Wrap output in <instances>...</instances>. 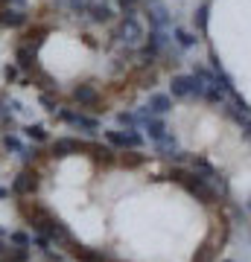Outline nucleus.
<instances>
[{
	"label": "nucleus",
	"instance_id": "18",
	"mask_svg": "<svg viewBox=\"0 0 251 262\" xmlns=\"http://www.w3.org/2000/svg\"><path fill=\"white\" fill-rule=\"evenodd\" d=\"M120 15H138V9L143 6V0H114Z\"/></svg>",
	"mask_w": 251,
	"mask_h": 262
},
{
	"label": "nucleus",
	"instance_id": "21",
	"mask_svg": "<svg viewBox=\"0 0 251 262\" xmlns=\"http://www.w3.org/2000/svg\"><path fill=\"white\" fill-rule=\"evenodd\" d=\"M143 3H146V6H152V3H161V0H143Z\"/></svg>",
	"mask_w": 251,
	"mask_h": 262
},
{
	"label": "nucleus",
	"instance_id": "6",
	"mask_svg": "<svg viewBox=\"0 0 251 262\" xmlns=\"http://www.w3.org/2000/svg\"><path fill=\"white\" fill-rule=\"evenodd\" d=\"M114 15H117L114 6L105 0V3H91L82 18L88 20V24H93V27H105V24H111V20H114Z\"/></svg>",
	"mask_w": 251,
	"mask_h": 262
},
{
	"label": "nucleus",
	"instance_id": "14",
	"mask_svg": "<svg viewBox=\"0 0 251 262\" xmlns=\"http://www.w3.org/2000/svg\"><path fill=\"white\" fill-rule=\"evenodd\" d=\"M207 20H210V3H199L196 6V12H193V27H196V32L199 35H205L207 32Z\"/></svg>",
	"mask_w": 251,
	"mask_h": 262
},
{
	"label": "nucleus",
	"instance_id": "3",
	"mask_svg": "<svg viewBox=\"0 0 251 262\" xmlns=\"http://www.w3.org/2000/svg\"><path fill=\"white\" fill-rule=\"evenodd\" d=\"M103 140L120 151H138L146 143V137L140 134V128H108L103 131Z\"/></svg>",
	"mask_w": 251,
	"mask_h": 262
},
{
	"label": "nucleus",
	"instance_id": "2",
	"mask_svg": "<svg viewBox=\"0 0 251 262\" xmlns=\"http://www.w3.org/2000/svg\"><path fill=\"white\" fill-rule=\"evenodd\" d=\"M207 84L193 73H176L169 79V96L172 99H205Z\"/></svg>",
	"mask_w": 251,
	"mask_h": 262
},
{
	"label": "nucleus",
	"instance_id": "22",
	"mask_svg": "<svg viewBox=\"0 0 251 262\" xmlns=\"http://www.w3.org/2000/svg\"><path fill=\"white\" fill-rule=\"evenodd\" d=\"M3 236H6V230H0V239H3Z\"/></svg>",
	"mask_w": 251,
	"mask_h": 262
},
{
	"label": "nucleus",
	"instance_id": "15",
	"mask_svg": "<svg viewBox=\"0 0 251 262\" xmlns=\"http://www.w3.org/2000/svg\"><path fill=\"white\" fill-rule=\"evenodd\" d=\"M24 134H27L32 143H50V131H47L41 122H29V125H24Z\"/></svg>",
	"mask_w": 251,
	"mask_h": 262
},
{
	"label": "nucleus",
	"instance_id": "13",
	"mask_svg": "<svg viewBox=\"0 0 251 262\" xmlns=\"http://www.w3.org/2000/svg\"><path fill=\"white\" fill-rule=\"evenodd\" d=\"M169 32H172V44H176L178 50H181V53H184V50H193L196 44H199V41H202V38L196 35V32H190V29H184V27H172L169 29Z\"/></svg>",
	"mask_w": 251,
	"mask_h": 262
},
{
	"label": "nucleus",
	"instance_id": "8",
	"mask_svg": "<svg viewBox=\"0 0 251 262\" xmlns=\"http://www.w3.org/2000/svg\"><path fill=\"white\" fill-rule=\"evenodd\" d=\"M91 143H82L76 137H62V140H53L50 143V155L53 158H65V155H79V151H88Z\"/></svg>",
	"mask_w": 251,
	"mask_h": 262
},
{
	"label": "nucleus",
	"instance_id": "12",
	"mask_svg": "<svg viewBox=\"0 0 251 262\" xmlns=\"http://www.w3.org/2000/svg\"><path fill=\"white\" fill-rule=\"evenodd\" d=\"M38 189V181L32 178V172H21L18 178H15V184H12L9 187V192L12 195H18V198H27V195H32V192H35Z\"/></svg>",
	"mask_w": 251,
	"mask_h": 262
},
{
	"label": "nucleus",
	"instance_id": "16",
	"mask_svg": "<svg viewBox=\"0 0 251 262\" xmlns=\"http://www.w3.org/2000/svg\"><path fill=\"white\" fill-rule=\"evenodd\" d=\"M205 102H207V105H225V102H228V94H225L219 84H207Z\"/></svg>",
	"mask_w": 251,
	"mask_h": 262
},
{
	"label": "nucleus",
	"instance_id": "7",
	"mask_svg": "<svg viewBox=\"0 0 251 262\" xmlns=\"http://www.w3.org/2000/svg\"><path fill=\"white\" fill-rule=\"evenodd\" d=\"M146 20H149V29H172L176 24H172V15H169L167 6H161V3H152V6H146Z\"/></svg>",
	"mask_w": 251,
	"mask_h": 262
},
{
	"label": "nucleus",
	"instance_id": "5",
	"mask_svg": "<svg viewBox=\"0 0 251 262\" xmlns=\"http://www.w3.org/2000/svg\"><path fill=\"white\" fill-rule=\"evenodd\" d=\"M70 102L79 105L82 111H93V114L105 111V108H103V94H100V88L91 84V82L76 84L73 91H70Z\"/></svg>",
	"mask_w": 251,
	"mask_h": 262
},
{
	"label": "nucleus",
	"instance_id": "17",
	"mask_svg": "<svg viewBox=\"0 0 251 262\" xmlns=\"http://www.w3.org/2000/svg\"><path fill=\"white\" fill-rule=\"evenodd\" d=\"M117 122H120L123 128H138L140 125V117H138V111H117Z\"/></svg>",
	"mask_w": 251,
	"mask_h": 262
},
{
	"label": "nucleus",
	"instance_id": "4",
	"mask_svg": "<svg viewBox=\"0 0 251 262\" xmlns=\"http://www.w3.org/2000/svg\"><path fill=\"white\" fill-rule=\"evenodd\" d=\"M53 117L67 122V125H73V128H79V131H85V134H96L100 131V120L91 117V114H85L82 108H65V105H59V111Z\"/></svg>",
	"mask_w": 251,
	"mask_h": 262
},
{
	"label": "nucleus",
	"instance_id": "1",
	"mask_svg": "<svg viewBox=\"0 0 251 262\" xmlns=\"http://www.w3.org/2000/svg\"><path fill=\"white\" fill-rule=\"evenodd\" d=\"M111 38H114V44L123 50H138L143 44V38H146V29L138 20V15H120Z\"/></svg>",
	"mask_w": 251,
	"mask_h": 262
},
{
	"label": "nucleus",
	"instance_id": "19",
	"mask_svg": "<svg viewBox=\"0 0 251 262\" xmlns=\"http://www.w3.org/2000/svg\"><path fill=\"white\" fill-rule=\"evenodd\" d=\"M18 76H21V67L18 64H6V67H3V79H6V82H15Z\"/></svg>",
	"mask_w": 251,
	"mask_h": 262
},
{
	"label": "nucleus",
	"instance_id": "10",
	"mask_svg": "<svg viewBox=\"0 0 251 262\" xmlns=\"http://www.w3.org/2000/svg\"><path fill=\"white\" fill-rule=\"evenodd\" d=\"M29 24V15L24 9H15V6H3L0 9V27H9V29H21Z\"/></svg>",
	"mask_w": 251,
	"mask_h": 262
},
{
	"label": "nucleus",
	"instance_id": "20",
	"mask_svg": "<svg viewBox=\"0 0 251 262\" xmlns=\"http://www.w3.org/2000/svg\"><path fill=\"white\" fill-rule=\"evenodd\" d=\"M12 192H9V187H0V198H9Z\"/></svg>",
	"mask_w": 251,
	"mask_h": 262
},
{
	"label": "nucleus",
	"instance_id": "9",
	"mask_svg": "<svg viewBox=\"0 0 251 262\" xmlns=\"http://www.w3.org/2000/svg\"><path fill=\"white\" fill-rule=\"evenodd\" d=\"M15 64L21 67V73H38V61H35V50L27 47L24 41L18 44V50H15Z\"/></svg>",
	"mask_w": 251,
	"mask_h": 262
},
{
	"label": "nucleus",
	"instance_id": "11",
	"mask_svg": "<svg viewBox=\"0 0 251 262\" xmlns=\"http://www.w3.org/2000/svg\"><path fill=\"white\" fill-rule=\"evenodd\" d=\"M149 114H155V117H167L172 111V96L169 94H149L146 105H143Z\"/></svg>",
	"mask_w": 251,
	"mask_h": 262
}]
</instances>
